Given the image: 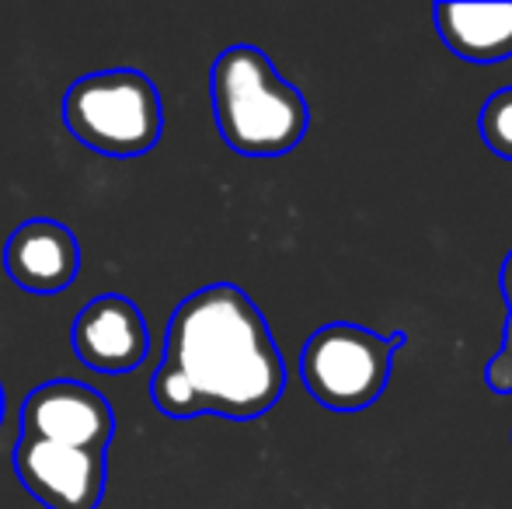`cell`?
Here are the masks:
<instances>
[{
    "label": "cell",
    "instance_id": "obj_1",
    "mask_svg": "<svg viewBox=\"0 0 512 509\" xmlns=\"http://www.w3.org/2000/svg\"><path fill=\"white\" fill-rule=\"evenodd\" d=\"M286 391V363L262 311L230 283L203 286L175 307L150 398L171 419L251 422Z\"/></svg>",
    "mask_w": 512,
    "mask_h": 509
},
{
    "label": "cell",
    "instance_id": "obj_2",
    "mask_svg": "<svg viewBox=\"0 0 512 509\" xmlns=\"http://www.w3.org/2000/svg\"><path fill=\"white\" fill-rule=\"evenodd\" d=\"M209 98L223 143L244 157L290 154L307 136V98L258 46H230L216 56Z\"/></svg>",
    "mask_w": 512,
    "mask_h": 509
},
{
    "label": "cell",
    "instance_id": "obj_3",
    "mask_svg": "<svg viewBox=\"0 0 512 509\" xmlns=\"http://www.w3.org/2000/svg\"><path fill=\"white\" fill-rule=\"evenodd\" d=\"M63 123L88 150L108 157H140L164 133V105L140 70H98L63 95Z\"/></svg>",
    "mask_w": 512,
    "mask_h": 509
},
{
    "label": "cell",
    "instance_id": "obj_4",
    "mask_svg": "<svg viewBox=\"0 0 512 509\" xmlns=\"http://www.w3.org/2000/svg\"><path fill=\"white\" fill-rule=\"evenodd\" d=\"M401 346H405V332L384 339L363 325L335 321L317 328L304 342L300 377L317 405L331 412H359L384 394Z\"/></svg>",
    "mask_w": 512,
    "mask_h": 509
},
{
    "label": "cell",
    "instance_id": "obj_5",
    "mask_svg": "<svg viewBox=\"0 0 512 509\" xmlns=\"http://www.w3.org/2000/svg\"><path fill=\"white\" fill-rule=\"evenodd\" d=\"M14 475L46 509H98L105 492V450L63 447V443L28 440L14 443Z\"/></svg>",
    "mask_w": 512,
    "mask_h": 509
},
{
    "label": "cell",
    "instance_id": "obj_6",
    "mask_svg": "<svg viewBox=\"0 0 512 509\" xmlns=\"http://www.w3.org/2000/svg\"><path fill=\"white\" fill-rule=\"evenodd\" d=\"M115 433L112 405L81 381L39 384L21 405V436L81 450H108Z\"/></svg>",
    "mask_w": 512,
    "mask_h": 509
},
{
    "label": "cell",
    "instance_id": "obj_7",
    "mask_svg": "<svg viewBox=\"0 0 512 509\" xmlns=\"http://www.w3.org/2000/svg\"><path fill=\"white\" fill-rule=\"evenodd\" d=\"M70 342L84 367L102 374H126L147 360L150 332L133 300L105 293L81 307Z\"/></svg>",
    "mask_w": 512,
    "mask_h": 509
},
{
    "label": "cell",
    "instance_id": "obj_8",
    "mask_svg": "<svg viewBox=\"0 0 512 509\" xmlns=\"http://www.w3.org/2000/svg\"><path fill=\"white\" fill-rule=\"evenodd\" d=\"M4 269L28 293H60L81 272V245L60 220H28L7 238Z\"/></svg>",
    "mask_w": 512,
    "mask_h": 509
},
{
    "label": "cell",
    "instance_id": "obj_9",
    "mask_svg": "<svg viewBox=\"0 0 512 509\" xmlns=\"http://www.w3.org/2000/svg\"><path fill=\"white\" fill-rule=\"evenodd\" d=\"M436 32L453 56L492 67L512 56V4H443L432 7Z\"/></svg>",
    "mask_w": 512,
    "mask_h": 509
},
{
    "label": "cell",
    "instance_id": "obj_10",
    "mask_svg": "<svg viewBox=\"0 0 512 509\" xmlns=\"http://www.w3.org/2000/svg\"><path fill=\"white\" fill-rule=\"evenodd\" d=\"M481 140L492 154L512 161V88H502L478 112Z\"/></svg>",
    "mask_w": 512,
    "mask_h": 509
},
{
    "label": "cell",
    "instance_id": "obj_11",
    "mask_svg": "<svg viewBox=\"0 0 512 509\" xmlns=\"http://www.w3.org/2000/svg\"><path fill=\"white\" fill-rule=\"evenodd\" d=\"M485 381L495 394H512V321H506L502 332V346L485 367Z\"/></svg>",
    "mask_w": 512,
    "mask_h": 509
},
{
    "label": "cell",
    "instance_id": "obj_12",
    "mask_svg": "<svg viewBox=\"0 0 512 509\" xmlns=\"http://www.w3.org/2000/svg\"><path fill=\"white\" fill-rule=\"evenodd\" d=\"M499 290H502V297H506V321H512V252L506 255V262H502Z\"/></svg>",
    "mask_w": 512,
    "mask_h": 509
},
{
    "label": "cell",
    "instance_id": "obj_13",
    "mask_svg": "<svg viewBox=\"0 0 512 509\" xmlns=\"http://www.w3.org/2000/svg\"><path fill=\"white\" fill-rule=\"evenodd\" d=\"M0 419H4V387H0Z\"/></svg>",
    "mask_w": 512,
    "mask_h": 509
}]
</instances>
